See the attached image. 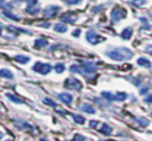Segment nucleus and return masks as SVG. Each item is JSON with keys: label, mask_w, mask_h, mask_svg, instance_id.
<instances>
[{"label": "nucleus", "mask_w": 152, "mask_h": 141, "mask_svg": "<svg viewBox=\"0 0 152 141\" xmlns=\"http://www.w3.org/2000/svg\"><path fill=\"white\" fill-rule=\"evenodd\" d=\"M1 28H2V24L0 23V32H1Z\"/></svg>", "instance_id": "58836bf2"}, {"label": "nucleus", "mask_w": 152, "mask_h": 141, "mask_svg": "<svg viewBox=\"0 0 152 141\" xmlns=\"http://www.w3.org/2000/svg\"><path fill=\"white\" fill-rule=\"evenodd\" d=\"M81 0H66L65 2L66 4H69V5H76V4H78Z\"/></svg>", "instance_id": "7c9ffc66"}, {"label": "nucleus", "mask_w": 152, "mask_h": 141, "mask_svg": "<svg viewBox=\"0 0 152 141\" xmlns=\"http://www.w3.org/2000/svg\"><path fill=\"white\" fill-rule=\"evenodd\" d=\"M126 17V11L124 9V8H121V7H119V6H116V7H114L113 8V11H112V13H110V19H112V21H119V20H121V19H124Z\"/></svg>", "instance_id": "39448f33"}, {"label": "nucleus", "mask_w": 152, "mask_h": 141, "mask_svg": "<svg viewBox=\"0 0 152 141\" xmlns=\"http://www.w3.org/2000/svg\"><path fill=\"white\" fill-rule=\"evenodd\" d=\"M74 140H75V141H76V140H86V137H84V136H82L81 134H75Z\"/></svg>", "instance_id": "c756f323"}, {"label": "nucleus", "mask_w": 152, "mask_h": 141, "mask_svg": "<svg viewBox=\"0 0 152 141\" xmlns=\"http://www.w3.org/2000/svg\"><path fill=\"white\" fill-rule=\"evenodd\" d=\"M146 52H148L150 55H152V44L146 46Z\"/></svg>", "instance_id": "72a5a7b5"}, {"label": "nucleus", "mask_w": 152, "mask_h": 141, "mask_svg": "<svg viewBox=\"0 0 152 141\" xmlns=\"http://www.w3.org/2000/svg\"><path fill=\"white\" fill-rule=\"evenodd\" d=\"M106 100L108 101H124L127 98V94L126 92H116V94H112L109 91H102L101 94Z\"/></svg>", "instance_id": "7ed1b4c3"}, {"label": "nucleus", "mask_w": 152, "mask_h": 141, "mask_svg": "<svg viewBox=\"0 0 152 141\" xmlns=\"http://www.w3.org/2000/svg\"><path fill=\"white\" fill-rule=\"evenodd\" d=\"M39 26H42V27H50V24H49V23H45V24H39Z\"/></svg>", "instance_id": "f704fd0d"}, {"label": "nucleus", "mask_w": 152, "mask_h": 141, "mask_svg": "<svg viewBox=\"0 0 152 141\" xmlns=\"http://www.w3.org/2000/svg\"><path fill=\"white\" fill-rule=\"evenodd\" d=\"M72 117H74V120H75V122H77V123H84V121H86V118L83 117V116H81V115H72Z\"/></svg>", "instance_id": "b1692460"}, {"label": "nucleus", "mask_w": 152, "mask_h": 141, "mask_svg": "<svg viewBox=\"0 0 152 141\" xmlns=\"http://www.w3.org/2000/svg\"><path fill=\"white\" fill-rule=\"evenodd\" d=\"M97 69V65L93 62H87V60H81V64H74L70 66V71L71 72H76V73H81L82 76L87 77V78H91V73H94Z\"/></svg>", "instance_id": "f257e3e1"}, {"label": "nucleus", "mask_w": 152, "mask_h": 141, "mask_svg": "<svg viewBox=\"0 0 152 141\" xmlns=\"http://www.w3.org/2000/svg\"><path fill=\"white\" fill-rule=\"evenodd\" d=\"M2 15L6 17V18H8V19L15 20V21H19V20H20V17H19V15H15V14H13V13L10 12V11H2Z\"/></svg>", "instance_id": "2eb2a0df"}, {"label": "nucleus", "mask_w": 152, "mask_h": 141, "mask_svg": "<svg viewBox=\"0 0 152 141\" xmlns=\"http://www.w3.org/2000/svg\"><path fill=\"white\" fill-rule=\"evenodd\" d=\"M55 69H56V72L62 73V72L65 70V65H64L63 63H57V64L55 65Z\"/></svg>", "instance_id": "5701e85b"}, {"label": "nucleus", "mask_w": 152, "mask_h": 141, "mask_svg": "<svg viewBox=\"0 0 152 141\" xmlns=\"http://www.w3.org/2000/svg\"><path fill=\"white\" fill-rule=\"evenodd\" d=\"M140 20L142 21V25H144V28H147V30H150V28H151V25H150V24H147V20H146L145 18H141Z\"/></svg>", "instance_id": "cd10ccee"}, {"label": "nucleus", "mask_w": 152, "mask_h": 141, "mask_svg": "<svg viewBox=\"0 0 152 141\" xmlns=\"http://www.w3.org/2000/svg\"><path fill=\"white\" fill-rule=\"evenodd\" d=\"M107 56L113 60H125L133 57V52L127 47H118L107 52Z\"/></svg>", "instance_id": "f03ea898"}, {"label": "nucleus", "mask_w": 152, "mask_h": 141, "mask_svg": "<svg viewBox=\"0 0 152 141\" xmlns=\"http://www.w3.org/2000/svg\"><path fill=\"white\" fill-rule=\"evenodd\" d=\"M40 11L39 8V2L38 0H27V6H26V12L31 15L38 14Z\"/></svg>", "instance_id": "0eeeda50"}, {"label": "nucleus", "mask_w": 152, "mask_h": 141, "mask_svg": "<svg viewBox=\"0 0 152 141\" xmlns=\"http://www.w3.org/2000/svg\"><path fill=\"white\" fill-rule=\"evenodd\" d=\"M137 63H138V65H140V66L151 68V63L148 62V59H146V58H144V57H140V58L137 60Z\"/></svg>", "instance_id": "a211bd4d"}, {"label": "nucleus", "mask_w": 152, "mask_h": 141, "mask_svg": "<svg viewBox=\"0 0 152 141\" xmlns=\"http://www.w3.org/2000/svg\"><path fill=\"white\" fill-rule=\"evenodd\" d=\"M57 97H58V100H59L61 102H63V103L66 104V105H70L71 102H72V100H74L72 95H70L69 92H61V94L57 95Z\"/></svg>", "instance_id": "9d476101"}, {"label": "nucleus", "mask_w": 152, "mask_h": 141, "mask_svg": "<svg viewBox=\"0 0 152 141\" xmlns=\"http://www.w3.org/2000/svg\"><path fill=\"white\" fill-rule=\"evenodd\" d=\"M97 124H99V122H97V121H94V120H93V121H90V122H89V126H90V127H91V128H95V127H96V126H97Z\"/></svg>", "instance_id": "473e14b6"}, {"label": "nucleus", "mask_w": 152, "mask_h": 141, "mask_svg": "<svg viewBox=\"0 0 152 141\" xmlns=\"http://www.w3.org/2000/svg\"><path fill=\"white\" fill-rule=\"evenodd\" d=\"M100 132H101L102 134H104V135H109V134L112 133V127L108 126V124H102Z\"/></svg>", "instance_id": "4be33fe9"}, {"label": "nucleus", "mask_w": 152, "mask_h": 141, "mask_svg": "<svg viewBox=\"0 0 152 141\" xmlns=\"http://www.w3.org/2000/svg\"><path fill=\"white\" fill-rule=\"evenodd\" d=\"M6 96L12 101V102H14V103H24V101L23 100H20L18 96H15V95H13V94H11V92H6Z\"/></svg>", "instance_id": "6ab92c4d"}, {"label": "nucleus", "mask_w": 152, "mask_h": 141, "mask_svg": "<svg viewBox=\"0 0 152 141\" xmlns=\"http://www.w3.org/2000/svg\"><path fill=\"white\" fill-rule=\"evenodd\" d=\"M147 90H148V88H142V89H141V90H140V94H141V95H142V94H145V92H146V91H147Z\"/></svg>", "instance_id": "c9c22d12"}, {"label": "nucleus", "mask_w": 152, "mask_h": 141, "mask_svg": "<svg viewBox=\"0 0 152 141\" xmlns=\"http://www.w3.org/2000/svg\"><path fill=\"white\" fill-rule=\"evenodd\" d=\"M0 77H4V78H13V73L10 71V70H7V69H1L0 70Z\"/></svg>", "instance_id": "aec40b11"}, {"label": "nucleus", "mask_w": 152, "mask_h": 141, "mask_svg": "<svg viewBox=\"0 0 152 141\" xmlns=\"http://www.w3.org/2000/svg\"><path fill=\"white\" fill-rule=\"evenodd\" d=\"M132 37V28L131 27H128V28H125L122 32H121V38H124V39H129Z\"/></svg>", "instance_id": "412c9836"}, {"label": "nucleus", "mask_w": 152, "mask_h": 141, "mask_svg": "<svg viewBox=\"0 0 152 141\" xmlns=\"http://www.w3.org/2000/svg\"><path fill=\"white\" fill-rule=\"evenodd\" d=\"M137 121L140 123V126H141V127L148 126V121H147V120H145V118H142V117H139V118H137Z\"/></svg>", "instance_id": "a878e982"}, {"label": "nucleus", "mask_w": 152, "mask_h": 141, "mask_svg": "<svg viewBox=\"0 0 152 141\" xmlns=\"http://www.w3.org/2000/svg\"><path fill=\"white\" fill-rule=\"evenodd\" d=\"M144 101L146 102V103H152V94H150V95H147L145 98H144Z\"/></svg>", "instance_id": "c85d7f7f"}, {"label": "nucleus", "mask_w": 152, "mask_h": 141, "mask_svg": "<svg viewBox=\"0 0 152 141\" xmlns=\"http://www.w3.org/2000/svg\"><path fill=\"white\" fill-rule=\"evenodd\" d=\"M80 33H81V30H80V28H76V30H74L72 36H74V37H78V36H80Z\"/></svg>", "instance_id": "2f4dec72"}, {"label": "nucleus", "mask_w": 152, "mask_h": 141, "mask_svg": "<svg viewBox=\"0 0 152 141\" xmlns=\"http://www.w3.org/2000/svg\"><path fill=\"white\" fill-rule=\"evenodd\" d=\"M64 86L66 88V89H71V90H77V91H80L81 89H82V83L78 81V79H76V78H66L65 79V82H64Z\"/></svg>", "instance_id": "423d86ee"}, {"label": "nucleus", "mask_w": 152, "mask_h": 141, "mask_svg": "<svg viewBox=\"0 0 152 141\" xmlns=\"http://www.w3.org/2000/svg\"><path fill=\"white\" fill-rule=\"evenodd\" d=\"M78 109L82 110V111H86V113H88V114H95V113H96L95 108H94L91 104H89V103H82V104H80Z\"/></svg>", "instance_id": "f8f14e48"}, {"label": "nucleus", "mask_w": 152, "mask_h": 141, "mask_svg": "<svg viewBox=\"0 0 152 141\" xmlns=\"http://www.w3.org/2000/svg\"><path fill=\"white\" fill-rule=\"evenodd\" d=\"M2 136H4V134H2V133H0V139H2Z\"/></svg>", "instance_id": "4c0bfd02"}, {"label": "nucleus", "mask_w": 152, "mask_h": 141, "mask_svg": "<svg viewBox=\"0 0 152 141\" xmlns=\"http://www.w3.org/2000/svg\"><path fill=\"white\" fill-rule=\"evenodd\" d=\"M5 0H0V8H4V6H5Z\"/></svg>", "instance_id": "e433bc0d"}, {"label": "nucleus", "mask_w": 152, "mask_h": 141, "mask_svg": "<svg viewBox=\"0 0 152 141\" xmlns=\"http://www.w3.org/2000/svg\"><path fill=\"white\" fill-rule=\"evenodd\" d=\"M55 31L56 32H59V33H63V32H65L66 30H68V26L65 25V24H63V23H58V24H56L55 25Z\"/></svg>", "instance_id": "dca6fc26"}, {"label": "nucleus", "mask_w": 152, "mask_h": 141, "mask_svg": "<svg viewBox=\"0 0 152 141\" xmlns=\"http://www.w3.org/2000/svg\"><path fill=\"white\" fill-rule=\"evenodd\" d=\"M86 37H87V40H88L90 44H97V43H100L101 40H103L102 37H100L96 32H94V31H91V30L87 32Z\"/></svg>", "instance_id": "1a4fd4ad"}, {"label": "nucleus", "mask_w": 152, "mask_h": 141, "mask_svg": "<svg viewBox=\"0 0 152 141\" xmlns=\"http://www.w3.org/2000/svg\"><path fill=\"white\" fill-rule=\"evenodd\" d=\"M43 102H44L45 104H48V105H51V107H56V105H57V103H56L55 101H52L51 98H48V97H46V98H44V100H43Z\"/></svg>", "instance_id": "393cba45"}, {"label": "nucleus", "mask_w": 152, "mask_h": 141, "mask_svg": "<svg viewBox=\"0 0 152 141\" xmlns=\"http://www.w3.org/2000/svg\"><path fill=\"white\" fill-rule=\"evenodd\" d=\"M14 59H15L18 63L26 64V63L30 60V57H27V56H23V55H17V56L14 57Z\"/></svg>", "instance_id": "f3484780"}, {"label": "nucleus", "mask_w": 152, "mask_h": 141, "mask_svg": "<svg viewBox=\"0 0 152 141\" xmlns=\"http://www.w3.org/2000/svg\"><path fill=\"white\" fill-rule=\"evenodd\" d=\"M132 4H134L137 6H142L146 4V0H132Z\"/></svg>", "instance_id": "bb28decb"}, {"label": "nucleus", "mask_w": 152, "mask_h": 141, "mask_svg": "<svg viewBox=\"0 0 152 141\" xmlns=\"http://www.w3.org/2000/svg\"><path fill=\"white\" fill-rule=\"evenodd\" d=\"M63 1H66V0H63Z\"/></svg>", "instance_id": "ea45409f"}, {"label": "nucleus", "mask_w": 152, "mask_h": 141, "mask_svg": "<svg viewBox=\"0 0 152 141\" xmlns=\"http://www.w3.org/2000/svg\"><path fill=\"white\" fill-rule=\"evenodd\" d=\"M15 126H17V128L18 129H27V130H30V132H33V128H32V126L31 124H28L27 122H24V121H19V123L17 122L15 123Z\"/></svg>", "instance_id": "4468645a"}, {"label": "nucleus", "mask_w": 152, "mask_h": 141, "mask_svg": "<svg viewBox=\"0 0 152 141\" xmlns=\"http://www.w3.org/2000/svg\"><path fill=\"white\" fill-rule=\"evenodd\" d=\"M51 69H52V66H51L50 64H48V63H42V62H37V63H34V65L32 66V70H33V71L39 72V73H42V75L49 73V72L51 71Z\"/></svg>", "instance_id": "20e7f679"}, {"label": "nucleus", "mask_w": 152, "mask_h": 141, "mask_svg": "<svg viewBox=\"0 0 152 141\" xmlns=\"http://www.w3.org/2000/svg\"><path fill=\"white\" fill-rule=\"evenodd\" d=\"M76 19H77V17H76L72 12H66V13H64V14L61 17V20H62L63 23H74Z\"/></svg>", "instance_id": "9b49d317"}, {"label": "nucleus", "mask_w": 152, "mask_h": 141, "mask_svg": "<svg viewBox=\"0 0 152 141\" xmlns=\"http://www.w3.org/2000/svg\"><path fill=\"white\" fill-rule=\"evenodd\" d=\"M59 7L58 6H56V5H49V6H46L45 8H44V11H43V15L45 17V18H55L56 15H57V13L59 12Z\"/></svg>", "instance_id": "6e6552de"}, {"label": "nucleus", "mask_w": 152, "mask_h": 141, "mask_svg": "<svg viewBox=\"0 0 152 141\" xmlns=\"http://www.w3.org/2000/svg\"><path fill=\"white\" fill-rule=\"evenodd\" d=\"M48 44H49V40L48 39H44V38H38V39L34 40V47H38V49L44 47Z\"/></svg>", "instance_id": "ddd939ff"}]
</instances>
